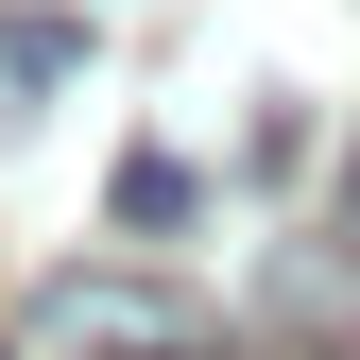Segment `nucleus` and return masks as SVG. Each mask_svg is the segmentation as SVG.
Returning a JSON list of instances; mask_svg holds the SVG:
<instances>
[{
    "label": "nucleus",
    "instance_id": "1",
    "mask_svg": "<svg viewBox=\"0 0 360 360\" xmlns=\"http://www.w3.org/2000/svg\"><path fill=\"white\" fill-rule=\"evenodd\" d=\"M18 360H206V326L172 292H138V275H52L34 326H18Z\"/></svg>",
    "mask_w": 360,
    "mask_h": 360
},
{
    "label": "nucleus",
    "instance_id": "2",
    "mask_svg": "<svg viewBox=\"0 0 360 360\" xmlns=\"http://www.w3.org/2000/svg\"><path fill=\"white\" fill-rule=\"evenodd\" d=\"M120 223H138V240L189 223V155H120Z\"/></svg>",
    "mask_w": 360,
    "mask_h": 360
},
{
    "label": "nucleus",
    "instance_id": "3",
    "mask_svg": "<svg viewBox=\"0 0 360 360\" xmlns=\"http://www.w3.org/2000/svg\"><path fill=\"white\" fill-rule=\"evenodd\" d=\"M343 189H360V172H343Z\"/></svg>",
    "mask_w": 360,
    "mask_h": 360
},
{
    "label": "nucleus",
    "instance_id": "4",
    "mask_svg": "<svg viewBox=\"0 0 360 360\" xmlns=\"http://www.w3.org/2000/svg\"><path fill=\"white\" fill-rule=\"evenodd\" d=\"M0 360H18V343H0Z\"/></svg>",
    "mask_w": 360,
    "mask_h": 360
}]
</instances>
